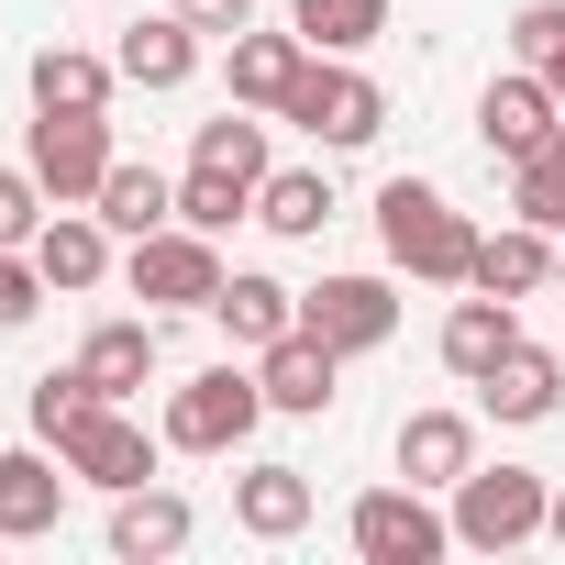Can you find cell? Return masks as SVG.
Returning <instances> with one entry per match:
<instances>
[{
    "label": "cell",
    "mask_w": 565,
    "mask_h": 565,
    "mask_svg": "<svg viewBox=\"0 0 565 565\" xmlns=\"http://www.w3.org/2000/svg\"><path fill=\"white\" fill-rule=\"evenodd\" d=\"M377 244H388V266L433 277V289H466V266H477V222L444 189H422V178H388L377 189Z\"/></svg>",
    "instance_id": "obj_1"
},
{
    "label": "cell",
    "mask_w": 565,
    "mask_h": 565,
    "mask_svg": "<svg viewBox=\"0 0 565 565\" xmlns=\"http://www.w3.org/2000/svg\"><path fill=\"white\" fill-rule=\"evenodd\" d=\"M255 422H266V377H255V366H200V377L167 399V444H178V455H233Z\"/></svg>",
    "instance_id": "obj_2"
},
{
    "label": "cell",
    "mask_w": 565,
    "mask_h": 565,
    "mask_svg": "<svg viewBox=\"0 0 565 565\" xmlns=\"http://www.w3.org/2000/svg\"><path fill=\"white\" fill-rule=\"evenodd\" d=\"M543 510H554V488H543L532 466H466V477H455V543H477V554L532 543Z\"/></svg>",
    "instance_id": "obj_3"
},
{
    "label": "cell",
    "mask_w": 565,
    "mask_h": 565,
    "mask_svg": "<svg viewBox=\"0 0 565 565\" xmlns=\"http://www.w3.org/2000/svg\"><path fill=\"white\" fill-rule=\"evenodd\" d=\"M56 455H67V477H78V488H111V499L156 477V444H145V422H134L122 399H89V411L56 433Z\"/></svg>",
    "instance_id": "obj_4"
},
{
    "label": "cell",
    "mask_w": 565,
    "mask_h": 565,
    "mask_svg": "<svg viewBox=\"0 0 565 565\" xmlns=\"http://www.w3.org/2000/svg\"><path fill=\"white\" fill-rule=\"evenodd\" d=\"M122 277H134V300H156V311H211V300H222V255H211V233H189V222L145 233V244L122 255Z\"/></svg>",
    "instance_id": "obj_5"
},
{
    "label": "cell",
    "mask_w": 565,
    "mask_h": 565,
    "mask_svg": "<svg viewBox=\"0 0 565 565\" xmlns=\"http://www.w3.org/2000/svg\"><path fill=\"white\" fill-rule=\"evenodd\" d=\"M277 122H300L311 145H377V122H388V89H377V78H355V67H322V56H311Z\"/></svg>",
    "instance_id": "obj_6"
},
{
    "label": "cell",
    "mask_w": 565,
    "mask_h": 565,
    "mask_svg": "<svg viewBox=\"0 0 565 565\" xmlns=\"http://www.w3.org/2000/svg\"><path fill=\"white\" fill-rule=\"evenodd\" d=\"M23 167L45 178V200H100V178L122 156H111V122L100 111H34V156Z\"/></svg>",
    "instance_id": "obj_7"
},
{
    "label": "cell",
    "mask_w": 565,
    "mask_h": 565,
    "mask_svg": "<svg viewBox=\"0 0 565 565\" xmlns=\"http://www.w3.org/2000/svg\"><path fill=\"white\" fill-rule=\"evenodd\" d=\"M455 543V521L433 510V488H366L355 499V554L366 565H433Z\"/></svg>",
    "instance_id": "obj_8"
},
{
    "label": "cell",
    "mask_w": 565,
    "mask_h": 565,
    "mask_svg": "<svg viewBox=\"0 0 565 565\" xmlns=\"http://www.w3.org/2000/svg\"><path fill=\"white\" fill-rule=\"evenodd\" d=\"M300 333H322L333 355H377V344L399 333L388 277H322V289H300Z\"/></svg>",
    "instance_id": "obj_9"
},
{
    "label": "cell",
    "mask_w": 565,
    "mask_h": 565,
    "mask_svg": "<svg viewBox=\"0 0 565 565\" xmlns=\"http://www.w3.org/2000/svg\"><path fill=\"white\" fill-rule=\"evenodd\" d=\"M189 532H200V510H189L178 488H156V477L111 499V554H122V565H167V554H189Z\"/></svg>",
    "instance_id": "obj_10"
},
{
    "label": "cell",
    "mask_w": 565,
    "mask_h": 565,
    "mask_svg": "<svg viewBox=\"0 0 565 565\" xmlns=\"http://www.w3.org/2000/svg\"><path fill=\"white\" fill-rule=\"evenodd\" d=\"M477 134H488V156H532V145H554V134H565V111H554L543 67H521V78H488V100H477Z\"/></svg>",
    "instance_id": "obj_11"
},
{
    "label": "cell",
    "mask_w": 565,
    "mask_h": 565,
    "mask_svg": "<svg viewBox=\"0 0 565 565\" xmlns=\"http://www.w3.org/2000/svg\"><path fill=\"white\" fill-rule=\"evenodd\" d=\"M34 266H45V289H100V266H111V222L89 200H56L45 233H34Z\"/></svg>",
    "instance_id": "obj_12"
},
{
    "label": "cell",
    "mask_w": 565,
    "mask_h": 565,
    "mask_svg": "<svg viewBox=\"0 0 565 565\" xmlns=\"http://www.w3.org/2000/svg\"><path fill=\"white\" fill-rule=\"evenodd\" d=\"M466 289H499V300H543V289H554V233H543V222L477 233V266H466Z\"/></svg>",
    "instance_id": "obj_13"
},
{
    "label": "cell",
    "mask_w": 565,
    "mask_h": 565,
    "mask_svg": "<svg viewBox=\"0 0 565 565\" xmlns=\"http://www.w3.org/2000/svg\"><path fill=\"white\" fill-rule=\"evenodd\" d=\"M300 67H311V45L300 34H233V56H222V78H233V100L244 111H289V89H300Z\"/></svg>",
    "instance_id": "obj_14"
},
{
    "label": "cell",
    "mask_w": 565,
    "mask_h": 565,
    "mask_svg": "<svg viewBox=\"0 0 565 565\" xmlns=\"http://www.w3.org/2000/svg\"><path fill=\"white\" fill-rule=\"evenodd\" d=\"M333 366H344V355H333L322 333H277V344H266V366H255V377H266V411L322 422V411H333Z\"/></svg>",
    "instance_id": "obj_15"
},
{
    "label": "cell",
    "mask_w": 565,
    "mask_h": 565,
    "mask_svg": "<svg viewBox=\"0 0 565 565\" xmlns=\"http://www.w3.org/2000/svg\"><path fill=\"white\" fill-rule=\"evenodd\" d=\"M111 67H122V89H189V78H200V23L156 12V23H134V34L111 45Z\"/></svg>",
    "instance_id": "obj_16"
},
{
    "label": "cell",
    "mask_w": 565,
    "mask_h": 565,
    "mask_svg": "<svg viewBox=\"0 0 565 565\" xmlns=\"http://www.w3.org/2000/svg\"><path fill=\"white\" fill-rule=\"evenodd\" d=\"M67 510V455H0V543H34Z\"/></svg>",
    "instance_id": "obj_17"
},
{
    "label": "cell",
    "mask_w": 565,
    "mask_h": 565,
    "mask_svg": "<svg viewBox=\"0 0 565 565\" xmlns=\"http://www.w3.org/2000/svg\"><path fill=\"white\" fill-rule=\"evenodd\" d=\"M510 344H521V300L477 289V300H455V311H444V366H455V377H488Z\"/></svg>",
    "instance_id": "obj_18"
},
{
    "label": "cell",
    "mask_w": 565,
    "mask_h": 565,
    "mask_svg": "<svg viewBox=\"0 0 565 565\" xmlns=\"http://www.w3.org/2000/svg\"><path fill=\"white\" fill-rule=\"evenodd\" d=\"M477 399H488L499 422H554V411H565V366H554L543 344H510V355L477 377Z\"/></svg>",
    "instance_id": "obj_19"
},
{
    "label": "cell",
    "mask_w": 565,
    "mask_h": 565,
    "mask_svg": "<svg viewBox=\"0 0 565 565\" xmlns=\"http://www.w3.org/2000/svg\"><path fill=\"white\" fill-rule=\"evenodd\" d=\"M466 466H477V422L466 411H411L399 422V477L411 488H455Z\"/></svg>",
    "instance_id": "obj_20"
},
{
    "label": "cell",
    "mask_w": 565,
    "mask_h": 565,
    "mask_svg": "<svg viewBox=\"0 0 565 565\" xmlns=\"http://www.w3.org/2000/svg\"><path fill=\"white\" fill-rule=\"evenodd\" d=\"M211 322H222V333H233L244 355H266L277 333H300V289H277V277H255V266H244V277H222Z\"/></svg>",
    "instance_id": "obj_21"
},
{
    "label": "cell",
    "mask_w": 565,
    "mask_h": 565,
    "mask_svg": "<svg viewBox=\"0 0 565 565\" xmlns=\"http://www.w3.org/2000/svg\"><path fill=\"white\" fill-rule=\"evenodd\" d=\"M233 521H244L255 543L311 532V477H300V466H244V477H233Z\"/></svg>",
    "instance_id": "obj_22"
},
{
    "label": "cell",
    "mask_w": 565,
    "mask_h": 565,
    "mask_svg": "<svg viewBox=\"0 0 565 565\" xmlns=\"http://www.w3.org/2000/svg\"><path fill=\"white\" fill-rule=\"evenodd\" d=\"M111 89H122V67L89 56V45H45L34 56V111H111Z\"/></svg>",
    "instance_id": "obj_23"
},
{
    "label": "cell",
    "mask_w": 565,
    "mask_h": 565,
    "mask_svg": "<svg viewBox=\"0 0 565 565\" xmlns=\"http://www.w3.org/2000/svg\"><path fill=\"white\" fill-rule=\"evenodd\" d=\"M78 377H89L100 399H134V388L156 377V322H89V344H78Z\"/></svg>",
    "instance_id": "obj_24"
},
{
    "label": "cell",
    "mask_w": 565,
    "mask_h": 565,
    "mask_svg": "<svg viewBox=\"0 0 565 565\" xmlns=\"http://www.w3.org/2000/svg\"><path fill=\"white\" fill-rule=\"evenodd\" d=\"M255 222H266V233H289V244H311V233L333 222V178H322V167H266Z\"/></svg>",
    "instance_id": "obj_25"
},
{
    "label": "cell",
    "mask_w": 565,
    "mask_h": 565,
    "mask_svg": "<svg viewBox=\"0 0 565 565\" xmlns=\"http://www.w3.org/2000/svg\"><path fill=\"white\" fill-rule=\"evenodd\" d=\"M89 211H100V222H111L122 244H145V233H167V222H178V189H167L156 167H111Z\"/></svg>",
    "instance_id": "obj_26"
},
{
    "label": "cell",
    "mask_w": 565,
    "mask_h": 565,
    "mask_svg": "<svg viewBox=\"0 0 565 565\" xmlns=\"http://www.w3.org/2000/svg\"><path fill=\"white\" fill-rule=\"evenodd\" d=\"M289 34L311 56H355V45L388 34V0H289Z\"/></svg>",
    "instance_id": "obj_27"
},
{
    "label": "cell",
    "mask_w": 565,
    "mask_h": 565,
    "mask_svg": "<svg viewBox=\"0 0 565 565\" xmlns=\"http://www.w3.org/2000/svg\"><path fill=\"white\" fill-rule=\"evenodd\" d=\"M189 167H222V178H244V189H266V122H244V111H222V122H200V134H189Z\"/></svg>",
    "instance_id": "obj_28"
},
{
    "label": "cell",
    "mask_w": 565,
    "mask_h": 565,
    "mask_svg": "<svg viewBox=\"0 0 565 565\" xmlns=\"http://www.w3.org/2000/svg\"><path fill=\"white\" fill-rule=\"evenodd\" d=\"M510 211L543 222V233H565V134L532 145V156H510Z\"/></svg>",
    "instance_id": "obj_29"
},
{
    "label": "cell",
    "mask_w": 565,
    "mask_h": 565,
    "mask_svg": "<svg viewBox=\"0 0 565 565\" xmlns=\"http://www.w3.org/2000/svg\"><path fill=\"white\" fill-rule=\"evenodd\" d=\"M244 211H255L244 178H222V167H189V178H178V222H189V233H233Z\"/></svg>",
    "instance_id": "obj_30"
},
{
    "label": "cell",
    "mask_w": 565,
    "mask_h": 565,
    "mask_svg": "<svg viewBox=\"0 0 565 565\" xmlns=\"http://www.w3.org/2000/svg\"><path fill=\"white\" fill-rule=\"evenodd\" d=\"M89 399H100V388H89V377H78V366H56V377H34V399H23V411H34V433H45V444H56V433H67V422H78V411H89Z\"/></svg>",
    "instance_id": "obj_31"
},
{
    "label": "cell",
    "mask_w": 565,
    "mask_h": 565,
    "mask_svg": "<svg viewBox=\"0 0 565 565\" xmlns=\"http://www.w3.org/2000/svg\"><path fill=\"white\" fill-rule=\"evenodd\" d=\"M34 233H45V178L0 167V244H34Z\"/></svg>",
    "instance_id": "obj_32"
},
{
    "label": "cell",
    "mask_w": 565,
    "mask_h": 565,
    "mask_svg": "<svg viewBox=\"0 0 565 565\" xmlns=\"http://www.w3.org/2000/svg\"><path fill=\"white\" fill-rule=\"evenodd\" d=\"M510 45H521V67H554L565 56V0H532V12L510 23Z\"/></svg>",
    "instance_id": "obj_33"
},
{
    "label": "cell",
    "mask_w": 565,
    "mask_h": 565,
    "mask_svg": "<svg viewBox=\"0 0 565 565\" xmlns=\"http://www.w3.org/2000/svg\"><path fill=\"white\" fill-rule=\"evenodd\" d=\"M178 23H200V34H222V45H233V34L255 23V0H178Z\"/></svg>",
    "instance_id": "obj_34"
},
{
    "label": "cell",
    "mask_w": 565,
    "mask_h": 565,
    "mask_svg": "<svg viewBox=\"0 0 565 565\" xmlns=\"http://www.w3.org/2000/svg\"><path fill=\"white\" fill-rule=\"evenodd\" d=\"M543 532H554V543H565V488H554V510H543Z\"/></svg>",
    "instance_id": "obj_35"
},
{
    "label": "cell",
    "mask_w": 565,
    "mask_h": 565,
    "mask_svg": "<svg viewBox=\"0 0 565 565\" xmlns=\"http://www.w3.org/2000/svg\"><path fill=\"white\" fill-rule=\"evenodd\" d=\"M543 89H554V111H565V56H554V67H543Z\"/></svg>",
    "instance_id": "obj_36"
},
{
    "label": "cell",
    "mask_w": 565,
    "mask_h": 565,
    "mask_svg": "<svg viewBox=\"0 0 565 565\" xmlns=\"http://www.w3.org/2000/svg\"><path fill=\"white\" fill-rule=\"evenodd\" d=\"M554 300H565V255H554Z\"/></svg>",
    "instance_id": "obj_37"
}]
</instances>
